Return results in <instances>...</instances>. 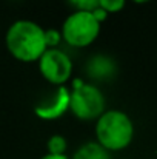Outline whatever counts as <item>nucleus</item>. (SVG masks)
Segmentation results:
<instances>
[{"label": "nucleus", "instance_id": "9", "mask_svg": "<svg viewBox=\"0 0 157 159\" xmlns=\"http://www.w3.org/2000/svg\"><path fill=\"white\" fill-rule=\"evenodd\" d=\"M66 148H68V144L62 134H52L46 142V150L51 155H66L65 153Z\"/></svg>", "mask_w": 157, "mask_h": 159}, {"label": "nucleus", "instance_id": "3", "mask_svg": "<svg viewBox=\"0 0 157 159\" xmlns=\"http://www.w3.org/2000/svg\"><path fill=\"white\" fill-rule=\"evenodd\" d=\"M102 23L91 11H72L62 25L63 40L72 48L93 45L100 34Z\"/></svg>", "mask_w": 157, "mask_h": 159}, {"label": "nucleus", "instance_id": "8", "mask_svg": "<svg viewBox=\"0 0 157 159\" xmlns=\"http://www.w3.org/2000/svg\"><path fill=\"white\" fill-rule=\"evenodd\" d=\"M71 159H112L111 158V152H108L105 147H102L97 141H91L86 142L83 145H80Z\"/></svg>", "mask_w": 157, "mask_h": 159}, {"label": "nucleus", "instance_id": "13", "mask_svg": "<svg viewBox=\"0 0 157 159\" xmlns=\"http://www.w3.org/2000/svg\"><path fill=\"white\" fill-rule=\"evenodd\" d=\"M40 159H71V158L66 156V155H51V153H46V155H43Z\"/></svg>", "mask_w": 157, "mask_h": 159}, {"label": "nucleus", "instance_id": "10", "mask_svg": "<svg viewBox=\"0 0 157 159\" xmlns=\"http://www.w3.org/2000/svg\"><path fill=\"white\" fill-rule=\"evenodd\" d=\"M126 5V0H100L99 8H102L108 14H116L120 12Z\"/></svg>", "mask_w": 157, "mask_h": 159}, {"label": "nucleus", "instance_id": "2", "mask_svg": "<svg viewBox=\"0 0 157 159\" xmlns=\"http://www.w3.org/2000/svg\"><path fill=\"white\" fill-rule=\"evenodd\" d=\"M134 122L122 110H106L96 120V141L108 152H122L134 139Z\"/></svg>", "mask_w": 157, "mask_h": 159}, {"label": "nucleus", "instance_id": "12", "mask_svg": "<svg viewBox=\"0 0 157 159\" xmlns=\"http://www.w3.org/2000/svg\"><path fill=\"white\" fill-rule=\"evenodd\" d=\"M63 36H62V31L59 30H46V43H48V48H59V43L62 42Z\"/></svg>", "mask_w": 157, "mask_h": 159}, {"label": "nucleus", "instance_id": "6", "mask_svg": "<svg viewBox=\"0 0 157 159\" xmlns=\"http://www.w3.org/2000/svg\"><path fill=\"white\" fill-rule=\"evenodd\" d=\"M69 110H71V90H68L65 85L55 88L51 101L40 102L39 105L34 107L36 116L42 120H55Z\"/></svg>", "mask_w": 157, "mask_h": 159}, {"label": "nucleus", "instance_id": "5", "mask_svg": "<svg viewBox=\"0 0 157 159\" xmlns=\"http://www.w3.org/2000/svg\"><path fill=\"white\" fill-rule=\"evenodd\" d=\"M72 60L60 48H48L39 60L42 77L55 87H63L72 76Z\"/></svg>", "mask_w": 157, "mask_h": 159}, {"label": "nucleus", "instance_id": "11", "mask_svg": "<svg viewBox=\"0 0 157 159\" xmlns=\"http://www.w3.org/2000/svg\"><path fill=\"white\" fill-rule=\"evenodd\" d=\"M100 0H68V3L74 8V11H96L99 8Z\"/></svg>", "mask_w": 157, "mask_h": 159}, {"label": "nucleus", "instance_id": "4", "mask_svg": "<svg viewBox=\"0 0 157 159\" xmlns=\"http://www.w3.org/2000/svg\"><path fill=\"white\" fill-rule=\"evenodd\" d=\"M69 111L80 120H97L106 111L102 90L91 82L76 77L72 80Z\"/></svg>", "mask_w": 157, "mask_h": 159}, {"label": "nucleus", "instance_id": "14", "mask_svg": "<svg viewBox=\"0 0 157 159\" xmlns=\"http://www.w3.org/2000/svg\"><path fill=\"white\" fill-rule=\"evenodd\" d=\"M133 3H137V5H143V3H148V2H151V0H131Z\"/></svg>", "mask_w": 157, "mask_h": 159}, {"label": "nucleus", "instance_id": "1", "mask_svg": "<svg viewBox=\"0 0 157 159\" xmlns=\"http://www.w3.org/2000/svg\"><path fill=\"white\" fill-rule=\"evenodd\" d=\"M5 45L8 53L19 62H39L48 50L46 30L33 20H15L5 34Z\"/></svg>", "mask_w": 157, "mask_h": 159}, {"label": "nucleus", "instance_id": "7", "mask_svg": "<svg viewBox=\"0 0 157 159\" xmlns=\"http://www.w3.org/2000/svg\"><path fill=\"white\" fill-rule=\"evenodd\" d=\"M85 70H86V74L94 80H109L116 76L117 65L109 56L99 54L88 60Z\"/></svg>", "mask_w": 157, "mask_h": 159}]
</instances>
